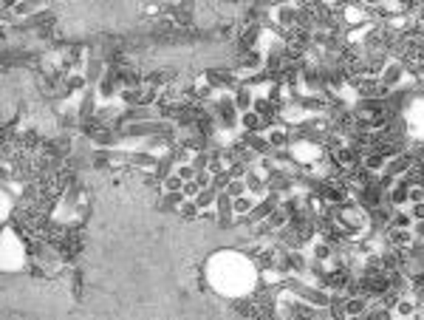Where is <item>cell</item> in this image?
<instances>
[{
    "mask_svg": "<svg viewBox=\"0 0 424 320\" xmlns=\"http://www.w3.org/2000/svg\"><path fill=\"white\" fill-rule=\"evenodd\" d=\"M323 193H325L328 202H342V199L348 196V185H345V182H328V185L323 187Z\"/></svg>",
    "mask_w": 424,
    "mask_h": 320,
    "instance_id": "obj_1",
    "label": "cell"
},
{
    "mask_svg": "<svg viewBox=\"0 0 424 320\" xmlns=\"http://www.w3.org/2000/svg\"><path fill=\"white\" fill-rule=\"evenodd\" d=\"M328 283L331 286H342V283H348V275L345 272H334V278H328Z\"/></svg>",
    "mask_w": 424,
    "mask_h": 320,
    "instance_id": "obj_2",
    "label": "cell"
}]
</instances>
